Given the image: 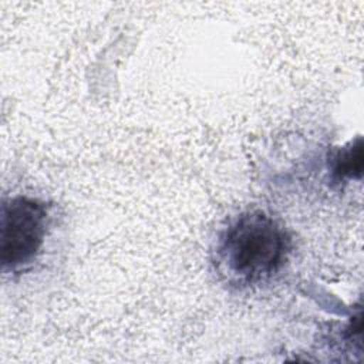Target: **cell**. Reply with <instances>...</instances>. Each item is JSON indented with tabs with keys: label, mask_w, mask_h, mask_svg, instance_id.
I'll list each match as a JSON object with an SVG mask.
<instances>
[{
	"label": "cell",
	"mask_w": 364,
	"mask_h": 364,
	"mask_svg": "<svg viewBox=\"0 0 364 364\" xmlns=\"http://www.w3.org/2000/svg\"><path fill=\"white\" fill-rule=\"evenodd\" d=\"M290 252L291 239L279 220L263 210H247L219 233L213 263L229 284L253 287L272 280Z\"/></svg>",
	"instance_id": "1"
},
{
	"label": "cell",
	"mask_w": 364,
	"mask_h": 364,
	"mask_svg": "<svg viewBox=\"0 0 364 364\" xmlns=\"http://www.w3.org/2000/svg\"><path fill=\"white\" fill-rule=\"evenodd\" d=\"M50 225L48 206L31 196L4 200L1 209V266L4 272H21L40 255Z\"/></svg>",
	"instance_id": "2"
},
{
	"label": "cell",
	"mask_w": 364,
	"mask_h": 364,
	"mask_svg": "<svg viewBox=\"0 0 364 364\" xmlns=\"http://www.w3.org/2000/svg\"><path fill=\"white\" fill-rule=\"evenodd\" d=\"M333 169L338 178H360L363 169V145L360 138L336 155Z\"/></svg>",
	"instance_id": "3"
}]
</instances>
